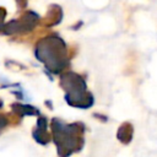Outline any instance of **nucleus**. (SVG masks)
Here are the masks:
<instances>
[{
    "mask_svg": "<svg viewBox=\"0 0 157 157\" xmlns=\"http://www.w3.org/2000/svg\"><path fill=\"white\" fill-rule=\"evenodd\" d=\"M52 139L56 146L59 157H69L83 148L85 125L82 123L65 124L58 118L52 119Z\"/></svg>",
    "mask_w": 157,
    "mask_h": 157,
    "instance_id": "f257e3e1",
    "label": "nucleus"
},
{
    "mask_svg": "<svg viewBox=\"0 0 157 157\" xmlns=\"http://www.w3.org/2000/svg\"><path fill=\"white\" fill-rule=\"evenodd\" d=\"M32 136L39 145H48L49 141L52 140V134L48 131V120L44 117L38 118L37 126L32 130Z\"/></svg>",
    "mask_w": 157,
    "mask_h": 157,
    "instance_id": "f03ea898",
    "label": "nucleus"
},
{
    "mask_svg": "<svg viewBox=\"0 0 157 157\" xmlns=\"http://www.w3.org/2000/svg\"><path fill=\"white\" fill-rule=\"evenodd\" d=\"M131 135H132V129L129 124H124L119 128V131H118V139L123 142V144H128L131 139Z\"/></svg>",
    "mask_w": 157,
    "mask_h": 157,
    "instance_id": "7ed1b4c3",
    "label": "nucleus"
},
{
    "mask_svg": "<svg viewBox=\"0 0 157 157\" xmlns=\"http://www.w3.org/2000/svg\"><path fill=\"white\" fill-rule=\"evenodd\" d=\"M9 124H10L9 118H7L6 115H4V114H0V134L7 128Z\"/></svg>",
    "mask_w": 157,
    "mask_h": 157,
    "instance_id": "20e7f679",
    "label": "nucleus"
}]
</instances>
